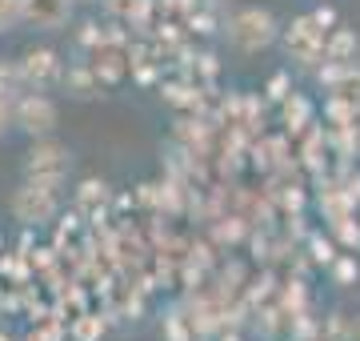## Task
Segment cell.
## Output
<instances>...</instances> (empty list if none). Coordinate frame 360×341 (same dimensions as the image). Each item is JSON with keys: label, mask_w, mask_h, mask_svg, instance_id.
Here are the masks:
<instances>
[{"label": "cell", "mask_w": 360, "mask_h": 341, "mask_svg": "<svg viewBox=\"0 0 360 341\" xmlns=\"http://www.w3.org/2000/svg\"><path fill=\"white\" fill-rule=\"evenodd\" d=\"M356 273H360V269H356L352 257H340V261H336V281H352Z\"/></svg>", "instance_id": "9a60e30c"}, {"label": "cell", "mask_w": 360, "mask_h": 341, "mask_svg": "<svg viewBox=\"0 0 360 341\" xmlns=\"http://www.w3.org/2000/svg\"><path fill=\"white\" fill-rule=\"evenodd\" d=\"M68 173H72L68 144L52 141V137L32 141V149H28V157H25V181H40V185H49V189H60L68 181Z\"/></svg>", "instance_id": "7a4b0ae2"}, {"label": "cell", "mask_w": 360, "mask_h": 341, "mask_svg": "<svg viewBox=\"0 0 360 341\" xmlns=\"http://www.w3.org/2000/svg\"><path fill=\"white\" fill-rule=\"evenodd\" d=\"M56 125H60V108H56V101H52L49 92L28 89L16 97V129L25 132V137H32V141L52 137Z\"/></svg>", "instance_id": "3957f363"}, {"label": "cell", "mask_w": 360, "mask_h": 341, "mask_svg": "<svg viewBox=\"0 0 360 341\" xmlns=\"http://www.w3.org/2000/svg\"><path fill=\"white\" fill-rule=\"evenodd\" d=\"M312 117V105L300 97V92H292V97H284V125L288 129H304Z\"/></svg>", "instance_id": "9c48e42d"}, {"label": "cell", "mask_w": 360, "mask_h": 341, "mask_svg": "<svg viewBox=\"0 0 360 341\" xmlns=\"http://www.w3.org/2000/svg\"><path fill=\"white\" fill-rule=\"evenodd\" d=\"M8 129H16V101L0 92V137H4Z\"/></svg>", "instance_id": "4fadbf2b"}, {"label": "cell", "mask_w": 360, "mask_h": 341, "mask_svg": "<svg viewBox=\"0 0 360 341\" xmlns=\"http://www.w3.org/2000/svg\"><path fill=\"white\" fill-rule=\"evenodd\" d=\"M25 25V0H0V37Z\"/></svg>", "instance_id": "8fae6325"}, {"label": "cell", "mask_w": 360, "mask_h": 341, "mask_svg": "<svg viewBox=\"0 0 360 341\" xmlns=\"http://www.w3.org/2000/svg\"><path fill=\"white\" fill-rule=\"evenodd\" d=\"M80 4H96V0H80Z\"/></svg>", "instance_id": "ac0fdd59"}, {"label": "cell", "mask_w": 360, "mask_h": 341, "mask_svg": "<svg viewBox=\"0 0 360 341\" xmlns=\"http://www.w3.org/2000/svg\"><path fill=\"white\" fill-rule=\"evenodd\" d=\"M0 341H13V337H8V333H0Z\"/></svg>", "instance_id": "e0dca14e"}, {"label": "cell", "mask_w": 360, "mask_h": 341, "mask_svg": "<svg viewBox=\"0 0 360 341\" xmlns=\"http://www.w3.org/2000/svg\"><path fill=\"white\" fill-rule=\"evenodd\" d=\"M352 53H356V37H352V32H345V28H340L336 37H328V49H324V56H328V61L348 65V61H352Z\"/></svg>", "instance_id": "30bf717a"}, {"label": "cell", "mask_w": 360, "mask_h": 341, "mask_svg": "<svg viewBox=\"0 0 360 341\" xmlns=\"http://www.w3.org/2000/svg\"><path fill=\"white\" fill-rule=\"evenodd\" d=\"M77 0H25V25L37 32H60L72 20Z\"/></svg>", "instance_id": "52a82bcc"}, {"label": "cell", "mask_w": 360, "mask_h": 341, "mask_svg": "<svg viewBox=\"0 0 360 341\" xmlns=\"http://www.w3.org/2000/svg\"><path fill=\"white\" fill-rule=\"evenodd\" d=\"M352 341H360V326H356V333H352Z\"/></svg>", "instance_id": "2e32d148"}, {"label": "cell", "mask_w": 360, "mask_h": 341, "mask_svg": "<svg viewBox=\"0 0 360 341\" xmlns=\"http://www.w3.org/2000/svg\"><path fill=\"white\" fill-rule=\"evenodd\" d=\"M336 225V233L345 237L348 245H360V225H348V217H340V221H333Z\"/></svg>", "instance_id": "5bb4252c"}, {"label": "cell", "mask_w": 360, "mask_h": 341, "mask_svg": "<svg viewBox=\"0 0 360 341\" xmlns=\"http://www.w3.org/2000/svg\"><path fill=\"white\" fill-rule=\"evenodd\" d=\"M65 92L72 97V101H92L96 92H101V77L92 73V68H84V65H72V68H65Z\"/></svg>", "instance_id": "ba28073f"}, {"label": "cell", "mask_w": 360, "mask_h": 341, "mask_svg": "<svg viewBox=\"0 0 360 341\" xmlns=\"http://www.w3.org/2000/svg\"><path fill=\"white\" fill-rule=\"evenodd\" d=\"M72 337L77 341H101L104 337V317H80L77 326H72Z\"/></svg>", "instance_id": "7c38bea8"}, {"label": "cell", "mask_w": 360, "mask_h": 341, "mask_svg": "<svg viewBox=\"0 0 360 341\" xmlns=\"http://www.w3.org/2000/svg\"><path fill=\"white\" fill-rule=\"evenodd\" d=\"M284 44H288V56L300 61V65H316L328 49V40H324V25L316 16H300L292 20V28L284 32Z\"/></svg>", "instance_id": "5b68a950"}, {"label": "cell", "mask_w": 360, "mask_h": 341, "mask_svg": "<svg viewBox=\"0 0 360 341\" xmlns=\"http://www.w3.org/2000/svg\"><path fill=\"white\" fill-rule=\"evenodd\" d=\"M8 209H13V217L20 225H49L56 217V209H60V197H56V189H49V185L25 181L13 193Z\"/></svg>", "instance_id": "277c9868"}, {"label": "cell", "mask_w": 360, "mask_h": 341, "mask_svg": "<svg viewBox=\"0 0 360 341\" xmlns=\"http://www.w3.org/2000/svg\"><path fill=\"white\" fill-rule=\"evenodd\" d=\"M276 37H281L276 16L269 8H260V4H248V8H240L229 20V40L240 53H264V49L276 44Z\"/></svg>", "instance_id": "6da1fadb"}, {"label": "cell", "mask_w": 360, "mask_h": 341, "mask_svg": "<svg viewBox=\"0 0 360 341\" xmlns=\"http://www.w3.org/2000/svg\"><path fill=\"white\" fill-rule=\"evenodd\" d=\"M20 77H25V89H37V92H49L52 85L65 80V65L52 49H28L20 56Z\"/></svg>", "instance_id": "8992f818"}]
</instances>
